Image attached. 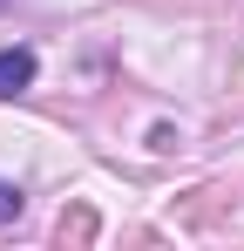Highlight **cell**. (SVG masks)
I'll list each match as a JSON object with an SVG mask.
<instances>
[{"label": "cell", "mask_w": 244, "mask_h": 251, "mask_svg": "<svg viewBox=\"0 0 244 251\" xmlns=\"http://www.w3.org/2000/svg\"><path fill=\"white\" fill-rule=\"evenodd\" d=\"M21 88H34V54L27 48H0V102L21 95Z\"/></svg>", "instance_id": "cell-1"}, {"label": "cell", "mask_w": 244, "mask_h": 251, "mask_svg": "<svg viewBox=\"0 0 244 251\" xmlns=\"http://www.w3.org/2000/svg\"><path fill=\"white\" fill-rule=\"evenodd\" d=\"M14 217H21V183L0 176V224H14Z\"/></svg>", "instance_id": "cell-2"}]
</instances>
